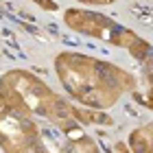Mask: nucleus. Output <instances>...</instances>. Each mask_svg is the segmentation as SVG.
<instances>
[{
	"instance_id": "nucleus-8",
	"label": "nucleus",
	"mask_w": 153,
	"mask_h": 153,
	"mask_svg": "<svg viewBox=\"0 0 153 153\" xmlns=\"http://www.w3.org/2000/svg\"><path fill=\"white\" fill-rule=\"evenodd\" d=\"M76 2H83V4H99V7H103V4H114L116 0H76Z\"/></svg>"
},
{
	"instance_id": "nucleus-7",
	"label": "nucleus",
	"mask_w": 153,
	"mask_h": 153,
	"mask_svg": "<svg viewBox=\"0 0 153 153\" xmlns=\"http://www.w3.org/2000/svg\"><path fill=\"white\" fill-rule=\"evenodd\" d=\"M33 2H37L42 9H46V11H59V4L55 2V0H33Z\"/></svg>"
},
{
	"instance_id": "nucleus-4",
	"label": "nucleus",
	"mask_w": 153,
	"mask_h": 153,
	"mask_svg": "<svg viewBox=\"0 0 153 153\" xmlns=\"http://www.w3.org/2000/svg\"><path fill=\"white\" fill-rule=\"evenodd\" d=\"M151 51H153V46H151V44H149V42L144 39V37H138V39L134 42V46L129 48L131 57H134V59H138V61H142V64L147 61V57L151 55Z\"/></svg>"
},
{
	"instance_id": "nucleus-10",
	"label": "nucleus",
	"mask_w": 153,
	"mask_h": 153,
	"mask_svg": "<svg viewBox=\"0 0 153 153\" xmlns=\"http://www.w3.org/2000/svg\"><path fill=\"white\" fill-rule=\"evenodd\" d=\"M116 149H118V151H120V153H131V151H129L127 147H125V144H123V142H116Z\"/></svg>"
},
{
	"instance_id": "nucleus-5",
	"label": "nucleus",
	"mask_w": 153,
	"mask_h": 153,
	"mask_svg": "<svg viewBox=\"0 0 153 153\" xmlns=\"http://www.w3.org/2000/svg\"><path fill=\"white\" fill-rule=\"evenodd\" d=\"M92 125H105V127H112L114 120H112L109 114L101 112V109H92Z\"/></svg>"
},
{
	"instance_id": "nucleus-1",
	"label": "nucleus",
	"mask_w": 153,
	"mask_h": 153,
	"mask_svg": "<svg viewBox=\"0 0 153 153\" xmlns=\"http://www.w3.org/2000/svg\"><path fill=\"white\" fill-rule=\"evenodd\" d=\"M59 83L88 109H107L123 92L136 90V76L125 68L83 53H59L55 59Z\"/></svg>"
},
{
	"instance_id": "nucleus-2",
	"label": "nucleus",
	"mask_w": 153,
	"mask_h": 153,
	"mask_svg": "<svg viewBox=\"0 0 153 153\" xmlns=\"http://www.w3.org/2000/svg\"><path fill=\"white\" fill-rule=\"evenodd\" d=\"M0 96L4 109L9 107L16 114H37L46 116L53 125L74 120L70 114V103L57 92H53L44 81L33 76L29 70H11L0 79Z\"/></svg>"
},
{
	"instance_id": "nucleus-9",
	"label": "nucleus",
	"mask_w": 153,
	"mask_h": 153,
	"mask_svg": "<svg viewBox=\"0 0 153 153\" xmlns=\"http://www.w3.org/2000/svg\"><path fill=\"white\" fill-rule=\"evenodd\" d=\"M147 107L153 109V88H149V99H147Z\"/></svg>"
},
{
	"instance_id": "nucleus-6",
	"label": "nucleus",
	"mask_w": 153,
	"mask_h": 153,
	"mask_svg": "<svg viewBox=\"0 0 153 153\" xmlns=\"http://www.w3.org/2000/svg\"><path fill=\"white\" fill-rule=\"evenodd\" d=\"M144 72H147L149 88H153V51H151V55L147 57V61H144Z\"/></svg>"
},
{
	"instance_id": "nucleus-3",
	"label": "nucleus",
	"mask_w": 153,
	"mask_h": 153,
	"mask_svg": "<svg viewBox=\"0 0 153 153\" xmlns=\"http://www.w3.org/2000/svg\"><path fill=\"white\" fill-rule=\"evenodd\" d=\"M64 22L79 35L107 42V44H114L118 48H125V51H129L134 46V42L140 37L131 29L118 24L116 20L103 16V13H96V11H88V9H66Z\"/></svg>"
}]
</instances>
